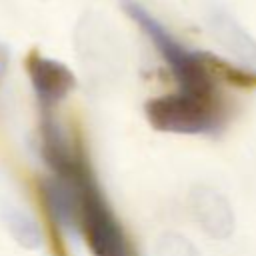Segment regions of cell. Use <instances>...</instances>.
I'll list each match as a JSON object with an SVG mask.
<instances>
[{
  "mask_svg": "<svg viewBox=\"0 0 256 256\" xmlns=\"http://www.w3.org/2000/svg\"><path fill=\"white\" fill-rule=\"evenodd\" d=\"M42 202L50 220L68 234H80L78 230V196L76 190L58 176H46L38 184Z\"/></svg>",
  "mask_w": 256,
  "mask_h": 256,
  "instance_id": "7",
  "label": "cell"
},
{
  "mask_svg": "<svg viewBox=\"0 0 256 256\" xmlns=\"http://www.w3.org/2000/svg\"><path fill=\"white\" fill-rule=\"evenodd\" d=\"M0 218H2L6 230L10 232V236L14 238V242L18 246H22L26 250H38L44 244L40 224L36 222V218L30 212L22 210L20 206L2 204Z\"/></svg>",
  "mask_w": 256,
  "mask_h": 256,
  "instance_id": "8",
  "label": "cell"
},
{
  "mask_svg": "<svg viewBox=\"0 0 256 256\" xmlns=\"http://www.w3.org/2000/svg\"><path fill=\"white\" fill-rule=\"evenodd\" d=\"M58 178L66 180L78 196V230L92 256H128L126 236L114 216L86 156L80 154Z\"/></svg>",
  "mask_w": 256,
  "mask_h": 256,
  "instance_id": "2",
  "label": "cell"
},
{
  "mask_svg": "<svg viewBox=\"0 0 256 256\" xmlns=\"http://www.w3.org/2000/svg\"><path fill=\"white\" fill-rule=\"evenodd\" d=\"M8 66H10V52H8L6 44L0 42V84L6 76V72H8Z\"/></svg>",
  "mask_w": 256,
  "mask_h": 256,
  "instance_id": "10",
  "label": "cell"
},
{
  "mask_svg": "<svg viewBox=\"0 0 256 256\" xmlns=\"http://www.w3.org/2000/svg\"><path fill=\"white\" fill-rule=\"evenodd\" d=\"M194 222L214 240H226L234 232V210L228 198L212 186L196 184L188 194Z\"/></svg>",
  "mask_w": 256,
  "mask_h": 256,
  "instance_id": "6",
  "label": "cell"
},
{
  "mask_svg": "<svg viewBox=\"0 0 256 256\" xmlns=\"http://www.w3.org/2000/svg\"><path fill=\"white\" fill-rule=\"evenodd\" d=\"M26 72L42 114L52 112L62 100L68 98V94L76 86V76L66 64L40 52H32L28 56Z\"/></svg>",
  "mask_w": 256,
  "mask_h": 256,
  "instance_id": "5",
  "label": "cell"
},
{
  "mask_svg": "<svg viewBox=\"0 0 256 256\" xmlns=\"http://www.w3.org/2000/svg\"><path fill=\"white\" fill-rule=\"evenodd\" d=\"M120 6L166 62L180 92L196 96H220L216 86V70L212 66L214 60L210 56L182 44L138 0H120Z\"/></svg>",
  "mask_w": 256,
  "mask_h": 256,
  "instance_id": "1",
  "label": "cell"
},
{
  "mask_svg": "<svg viewBox=\"0 0 256 256\" xmlns=\"http://www.w3.org/2000/svg\"><path fill=\"white\" fill-rule=\"evenodd\" d=\"M154 256H202V252L178 232H162L154 244Z\"/></svg>",
  "mask_w": 256,
  "mask_h": 256,
  "instance_id": "9",
  "label": "cell"
},
{
  "mask_svg": "<svg viewBox=\"0 0 256 256\" xmlns=\"http://www.w3.org/2000/svg\"><path fill=\"white\" fill-rule=\"evenodd\" d=\"M204 22L214 42L238 62L244 70L256 74V40L236 20V16L220 2L212 0L206 4Z\"/></svg>",
  "mask_w": 256,
  "mask_h": 256,
  "instance_id": "4",
  "label": "cell"
},
{
  "mask_svg": "<svg viewBox=\"0 0 256 256\" xmlns=\"http://www.w3.org/2000/svg\"><path fill=\"white\" fill-rule=\"evenodd\" d=\"M144 114L154 130L170 134L206 136L216 134L224 124L220 96H196L180 90L150 98Z\"/></svg>",
  "mask_w": 256,
  "mask_h": 256,
  "instance_id": "3",
  "label": "cell"
}]
</instances>
